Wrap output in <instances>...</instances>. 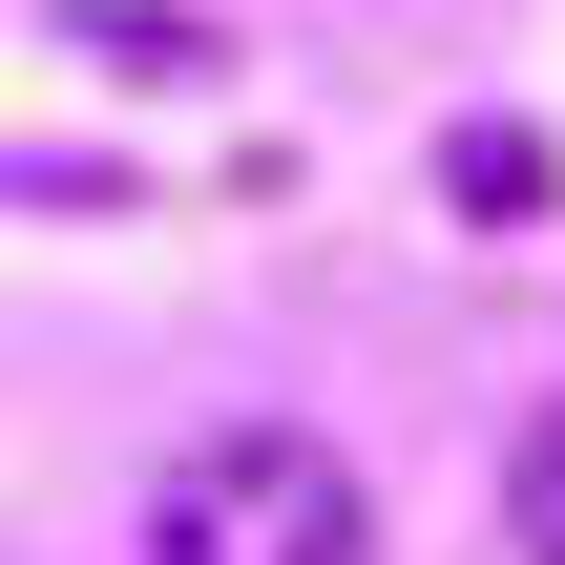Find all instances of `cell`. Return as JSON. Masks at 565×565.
I'll return each mask as SVG.
<instances>
[{
  "label": "cell",
  "instance_id": "obj_3",
  "mask_svg": "<svg viewBox=\"0 0 565 565\" xmlns=\"http://www.w3.org/2000/svg\"><path fill=\"white\" fill-rule=\"evenodd\" d=\"M440 189H461V231H524V210H545V126L461 105V126H440Z\"/></svg>",
  "mask_w": 565,
  "mask_h": 565
},
{
  "label": "cell",
  "instance_id": "obj_2",
  "mask_svg": "<svg viewBox=\"0 0 565 565\" xmlns=\"http://www.w3.org/2000/svg\"><path fill=\"white\" fill-rule=\"evenodd\" d=\"M63 42L126 63V84H210V63H231V21H189V0H63Z\"/></svg>",
  "mask_w": 565,
  "mask_h": 565
},
{
  "label": "cell",
  "instance_id": "obj_1",
  "mask_svg": "<svg viewBox=\"0 0 565 565\" xmlns=\"http://www.w3.org/2000/svg\"><path fill=\"white\" fill-rule=\"evenodd\" d=\"M147 565H377V503L315 419H210L147 503Z\"/></svg>",
  "mask_w": 565,
  "mask_h": 565
},
{
  "label": "cell",
  "instance_id": "obj_4",
  "mask_svg": "<svg viewBox=\"0 0 565 565\" xmlns=\"http://www.w3.org/2000/svg\"><path fill=\"white\" fill-rule=\"evenodd\" d=\"M503 545H524V565H565V398L503 440Z\"/></svg>",
  "mask_w": 565,
  "mask_h": 565
}]
</instances>
